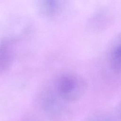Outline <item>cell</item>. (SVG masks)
I'll return each mask as SVG.
<instances>
[{"label":"cell","mask_w":121,"mask_h":121,"mask_svg":"<svg viewBox=\"0 0 121 121\" xmlns=\"http://www.w3.org/2000/svg\"><path fill=\"white\" fill-rule=\"evenodd\" d=\"M57 94L55 89L53 92L44 94L40 98L41 107L45 114L50 119H60L66 111V104Z\"/></svg>","instance_id":"obj_2"},{"label":"cell","mask_w":121,"mask_h":121,"mask_svg":"<svg viewBox=\"0 0 121 121\" xmlns=\"http://www.w3.org/2000/svg\"><path fill=\"white\" fill-rule=\"evenodd\" d=\"M118 114L110 112H101L91 114L84 121H120Z\"/></svg>","instance_id":"obj_4"},{"label":"cell","mask_w":121,"mask_h":121,"mask_svg":"<svg viewBox=\"0 0 121 121\" xmlns=\"http://www.w3.org/2000/svg\"><path fill=\"white\" fill-rule=\"evenodd\" d=\"M55 87L58 95L69 103L76 102L83 96L87 89V83L79 75L67 73L59 78Z\"/></svg>","instance_id":"obj_1"},{"label":"cell","mask_w":121,"mask_h":121,"mask_svg":"<svg viewBox=\"0 0 121 121\" xmlns=\"http://www.w3.org/2000/svg\"><path fill=\"white\" fill-rule=\"evenodd\" d=\"M59 5L55 1H47L43 3L44 11L48 14H53L57 9Z\"/></svg>","instance_id":"obj_6"},{"label":"cell","mask_w":121,"mask_h":121,"mask_svg":"<svg viewBox=\"0 0 121 121\" xmlns=\"http://www.w3.org/2000/svg\"><path fill=\"white\" fill-rule=\"evenodd\" d=\"M13 58L11 43L7 40L0 43V74L6 71L11 65Z\"/></svg>","instance_id":"obj_3"},{"label":"cell","mask_w":121,"mask_h":121,"mask_svg":"<svg viewBox=\"0 0 121 121\" xmlns=\"http://www.w3.org/2000/svg\"><path fill=\"white\" fill-rule=\"evenodd\" d=\"M110 63L112 68L117 73L121 69V46L120 43H116L112 48L110 54Z\"/></svg>","instance_id":"obj_5"}]
</instances>
